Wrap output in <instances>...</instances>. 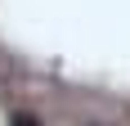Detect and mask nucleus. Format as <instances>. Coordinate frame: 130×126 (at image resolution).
<instances>
[{"label":"nucleus","mask_w":130,"mask_h":126,"mask_svg":"<svg viewBox=\"0 0 130 126\" xmlns=\"http://www.w3.org/2000/svg\"><path fill=\"white\" fill-rule=\"evenodd\" d=\"M13 126H36V122H31V117H13Z\"/></svg>","instance_id":"f257e3e1"}]
</instances>
